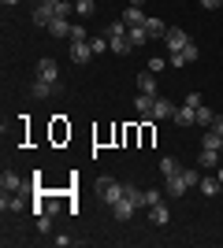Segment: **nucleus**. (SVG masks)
Wrapping results in <instances>:
<instances>
[{
  "mask_svg": "<svg viewBox=\"0 0 223 248\" xmlns=\"http://www.w3.org/2000/svg\"><path fill=\"white\" fill-rule=\"evenodd\" d=\"M0 189H4V193H19V189H22V178L15 174V170H4V174H0Z\"/></svg>",
  "mask_w": 223,
  "mask_h": 248,
  "instance_id": "nucleus-11",
  "label": "nucleus"
},
{
  "mask_svg": "<svg viewBox=\"0 0 223 248\" xmlns=\"http://www.w3.org/2000/svg\"><path fill=\"white\" fill-rule=\"evenodd\" d=\"M208 130H216V134H220V137H223V115H216V123H212V126H208Z\"/></svg>",
  "mask_w": 223,
  "mask_h": 248,
  "instance_id": "nucleus-37",
  "label": "nucleus"
},
{
  "mask_svg": "<svg viewBox=\"0 0 223 248\" xmlns=\"http://www.w3.org/2000/svg\"><path fill=\"white\" fill-rule=\"evenodd\" d=\"M67 11H71V4H67V0H60V4H56V19H67Z\"/></svg>",
  "mask_w": 223,
  "mask_h": 248,
  "instance_id": "nucleus-32",
  "label": "nucleus"
},
{
  "mask_svg": "<svg viewBox=\"0 0 223 248\" xmlns=\"http://www.w3.org/2000/svg\"><path fill=\"white\" fill-rule=\"evenodd\" d=\"M127 37H130V45L138 48V45L149 41V30H145V26H127Z\"/></svg>",
  "mask_w": 223,
  "mask_h": 248,
  "instance_id": "nucleus-18",
  "label": "nucleus"
},
{
  "mask_svg": "<svg viewBox=\"0 0 223 248\" xmlns=\"http://www.w3.org/2000/svg\"><path fill=\"white\" fill-rule=\"evenodd\" d=\"M52 89H56L52 82H41V78H37V82H34V89H30V93L37 96V100H49V96H52Z\"/></svg>",
  "mask_w": 223,
  "mask_h": 248,
  "instance_id": "nucleus-20",
  "label": "nucleus"
},
{
  "mask_svg": "<svg viewBox=\"0 0 223 248\" xmlns=\"http://www.w3.org/2000/svg\"><path fill=\"white\" fill-rule=\"evenodd\" d=\"M101 33H104L108 41H116V37H123V33H127V22H123V19H119V22H108Z\"/></svg>",
  "mask_w": 223,
  "mask_h": 248,
  "instance_id": "nucleus-19",
  "label": "nucleus"
},
{
  "mask_svg": "<svg viewBox=\"0 0 223 248\" xmlns=\"http://www.w3.org/2000/svg\"><path fill=\"white\" fill-rule=\"evenodd\" d=\"M160 174H164V178H175V174H182V163L175 159V155H164V159H160Z\"/></svg>",
  "mask_w": 223,
  "mask_h": 248,
  "instance_id": "nucleus-13",
  "label": "nucleus"
},
{
  "mask_svg": "<svg viewBox=\"0 0 223 248\" xmlns=\"http://www.w3.org/2000/svg\"><path fill=\"white\" fill-rule=\"evenodd\" d=\"M138 89L156 96V74H153V71H141V74H138Z\"/></svg>",
  "mask_w": 223,
  "mask_h": 248,
  "instance_id": "nucleus-15",
  "label": "nucleus"
},
{
  "mask_svg": "<svg viewBox=\"0 0 223 248\" xmlns=\"http://www.w3.org/2000/svg\"><path fill=\"white\" fill-rule=\"evenodd\" d=\"M130 48H134V45H130V37H127V33H123V37H116V41H112V52H116V56H127Z\"/></svg>",
  "mask_w": 223,
  "mask_h": 248,
  "instance_id": "nucleus-25",
  "label": "nucleus"
},
{
  "mask_svg": "<svg viewBox=\"0 0 223 248\" xmlns=\"http://www.w3.org/2000/svg\"><path fill=\"white\" fill-rule=\"evenodd\" d=\"M220 4H223V0H201V8H205V11H220Z\"/></svg>",
  "mask_w": 223,
  "mask_h": 248,
  "instance_id": "nucleus-36",
  "label": "nucleus"
},
{
  "mask_svg": "<svg viewBox=\"0 0 223 248\" xmlns=\"http://www.w3.org/2000/svg\"><path fill=\"white\" fill-rule=\"evenodd\" d=\"M220 152H223V141H220Z\"/></svg>",
  "mask_w": 223,
  "mask_h": 248,
  "instance_id": "nucleus-42",
  "label": "nucleus"
},
{
  "mask_svg": "<svg viewBox=\"0 0 223 248\" xmlns=\"http://www.w3.org/2000/svg\"><path fill=\"white\" fill-rule=\"evenodd\" d=\"M149 218H153L156 226H168V222H171V211H168V204H164V200H156V204L149 207Z\"/></svg>",
  "mask_w": 223,
  "mask_h": 248,
  "instance_id": "nucleus-8",
  "label": "nucleus"
},
{
  "mask_svg": "<svg viewBox=\"0 0 223 248\" xmlns=\"http://www.w3.org/2000/svg\"><path fill=\"white\" fill-rule=\"evenodd\" d=\"M134 108H138V115H145V119H153V108H156V96H153V93H138V100H134Z\"/></svg>",
  "mask_w": 223,
  "mask_h": 248,
  "instance_id": "nucleus-9",
  "label": "nucleus"
},
{
  "mask_svg": "<svg viewBox=\"0 0 223 248\" xmlns=\"http://www.w3.org/2000/svg\"><path fill=\"white\" fill-rule=\"evenodd\" d=\"M216 174H220V182H223V167H220V170H216Z\"/></svg>",
  "mask_w": 223,
  "mask_h": 248,
  "instance_id": "nucleus-41",
  "label": "nucleus"
},
{
  "mask_svg": "<svg viewBox=\"0 0 223 248\" xmlns=\"http://www.w3.org/2000/svg\"><path fill=\"white\" fill-rule=\"evenodd\" d=\"M37 230H41V233H49V230H52V218H49V211H41V215H37Z\"/></svg>",
  "mask_w": 223,
  "mask_h": 248,
  "instance_id": "nucleus-30",
  "label": "nucleus"
},
{
  "mask_svg": "<svg viewBox=\"0 0 223 248\" xmlns=\"http://www.w3.org/2000/svg\"><path fill=\"white\" fill-rule=\"evenodd\" d=\"M201 193L205 197H216V193H220V174L216 178H201Z\"/></svg>",
  "mask_w": 223,
  "mask_h": 248,
  "instance_id": "nucleus-23",
  "label": "nucleus"
},
{
  "mask_svg": "<svg viewBox=\"0 0 223 248\" xmlns=\"http://www.w3.org/2000/svg\"><path fill=\"white\" fill-rule=\"evenodd\" d=\"M4 4H8V8H11V4H19V0H4Z\"/></svg>",
  "mask_w": 223,
  "mask_h": 248,
  "instance_id": "nucleus-40",
  "label": "nucleus"
},
{
  "mask_svg": "<svg viewBox=\"0 0 223 248\" xmlns=\"http://www.w3.org/2000/svg\"><path fill=\"white\" fill-rule=\"evenodd\" d=\"M49 33H52V37H71V22H67V19H52Z\"/></svg>",
  "mask_w": 223,
  "mask_h": 248,
  "instance_id": "nucleus-21",
  "label": "nucleus"
},
{
  "mask_svg": "<svg viewBox=\"0 0 223 248\" xmlns=\"http://www.w3.org/2000/svg\"><path fill=\"white\" fill-rule=\"evenodd\" d=\"M156 200H164V197H160L156 189H149V193H145V207H153V204H156Z\"/></svg>",
  "mask_w": 223,
  "mask_h": 248,
  "instance_id": "nucleus-34",
  "label": "nucleus"
},
{
  "mask_svg": "<svg viewBox=\"0 0 223 248\" xmlns=\"http://www.w3.org/2000/svg\"><path fill=\"white\" fill-rule=\"evenodd\" d=\"M186 189H190V178H186V170L175 178H168V186H164V193L168 197H186Z\"/></svg>",
  "mask_w": 223,
  "mask_h": 248,
  "instance_id": "nucleus-6",
  "label": "nucleus"
},
{
  "mask_svg": "<svg viewBox=\"0 0 223 248\" xmlns=\"http://www.w3.org/2000/svg\"><path fill=\"white\" fill-rule=\"evenodd\" d=\"M164 41H168V52H182L186 45H190V37H186V30H179V26H168Z\"/></svg>",
  "mask_w": 223,
  "mask_h": 248,
  "instance_id": "nucleus-3",
  "label": "nucleus"
},
{
  "mask_svg": "<svg viewBox=\"0 0 223 248\" xmlns=\"http://www.w3.org/2000/svg\"><path fill=\"white\" fill-rule=\"evenodd\" d=\"M89 48H93V56H101V52L112 48V41H108L104 33H97V37H89Z\"/></svg>",
  "mask_w": 223,
  "mask_h": 248,
  "instance_id": "nucleus-22",
  "label": "nucleus"
},
{
  "mask_svg": "<svg viewBox=\"0 0 223 248\" xmlns=\"http://www.w3.org/2000/svg\"><path fill=\"white\" fill-rule=\"evenodd\" d=\"M127 200H130L134 207H141V204H145V193H141L138 186H127Z\"/></svg>",
  "mask_w": 223,
  "mask_h": 248,
  "instance_id": "nucleus-27",
  "label": "nucleus"
},
{
  "mask_svg": "<svg viewBox=\"0 0 223 248\" xmlns=\"http://www.w3.org/2000/svg\"><path fill=\"white\" fill-rule=\"evenodd\" d=\"M164 67H168V60H149V71H153V74H160Z\"/></svg>",
  "mask_w": 223,
  "mask_h": 248,
  "instance_id": "nucleus-33",
  "label": "nucleus"
},
{
  "mask_svg": "<svg viewBox=\"0 0 223 248\" xmlns=\"http://www.w3.org/2000/svg\"><path fill=\"white\" fill-rule=\"evenodd\" d=\"M37 78H41V82H52V85H56V78H60V63L49 60V56H41V60H37Z\"/></svg>",
  "mask_w": 223,
  "mask_h": 248,
  "instance_id": "nucleus-2",
  "label": "nucleus"
},
{
  "mask_svg": "<svg viewBox=\"0 0 223 248\" xmlns=\"http://www.w3.org/2000/svg\"><path fill=\"white\" fill-rule=\"evenodd\" d=\"M52 19H56V4H37L34 8V26H52Z\"/></svg>",
  "mask_w": 223,
  "mask_h": 248,
  "instance_id": "nucleus-5",
  "label": "nucleus"
},
{
  "mask_svg": "<svg viewBox=\"0 0 223 248\" xmlns=\"http://www.w3.org/2000/svg\"><path fill=\"white\" fill-rule=\"evenodd\" d=\"M153 119H175V104L156 96V108H153Z\"/></svg>",
  "mask_w": 223,
  "mask_h": 248,
  "instance_id": "nucleus-14",
  "label": "nucleus"
},
{
  "mask_svg": "<svg viewBox=\"0 0 223 248\" xmlns=\"http://www.w3.org/2000/svg\"><path fill=\"white\" fill-rule=\"evenodd\" d=\"M127 4H145V0H127Z\"/></svg>",
  "mask_w": 223,
  "mask_h": 248,
  "instance_id": "nucleus-39",
  "label": "nucleus"
},
{
  "mask_svg": "<svg viewBox=\"0 0 223 248\" xmlns=\"http://www.w3.org/2000/svg\"><path fill=\"white\" fill-rule=\"evenodd\" d=\"M97 193H101V200H104V204L116 207L119 200L127 197V186H119L116 178H108V174H104V178H97Z\"/></svg>",
  "mask_w": 223,
  "mask_h": 248,
  "instance_id": "nucleus-1",
  "label": "nucleus"
},
{
  "mask_svg": "<svg viewBox=\"0 0 223 248\" xmlns=\"http://www.w3.org/2000/svg\"><path fill=\"white\" fill-rule=\"evenodd\" d=\"M145 11H141V4H130L127 8V15H123V22H127V26H145Z\"/></svg>",
  "mask_w": 223,
  "mask_h": 248,
  "instance_id": "nucleus-12",
  "label": "nucleus"
},
{
  "mask_svg": "<svg viewBox=\"0 0 223 248\" xmlns=\"http://www.w3.org/2000/svg\"><path fill=\"white\" fill-rule=\"evenodd\" d=\"M71 60H74V63H89V60H97L93 48H89V41H71Z\"/></svg>",
  "mask_w": 223,
  "mask_h": 248,
  "instance_id": "nucleus-7",
  "label": "nucleus"
},
{
  "mask_svg": "<svg viewBox=\"0 0 223 248\" xmlns=\"http://www.w3.org/2000/svg\"><path fill=\"white\" fill-rule=\"evenodd\" d=\"M37 4H60V0H37Z\"/></svg>",
  "mask_w": 223,
  "mask_h": 248,
  "instance_id": "nucleus-38",
  "label": "nucleus"
},
{
  "mask_svg": "<svg viewBox=\"0 0 223 248\" xmlns=\"http://www.w3.org/2000/svg\"><path fill=\"white\" fill-rule=\"evenodd\" d=\"M186 104H190V108H201L205 100H201V93H186Z\"/></svg>",
  "mask_w": 223,
  "mask_h": 248,
  "instance_id": "nucleus-35",
  "label": "nucleus"
},
{
  "mask_svg": "<svg viewBox=\"0 0 223 248\" xmlns=\"http://www.w3.org/2000/svg\"><path fill=\"white\" fill-rule=\"evenodd\" d=\"M197 56H201V52H197V45L190 41L182 52H171V56H168V63H171V67H186V63H193Z\"/></svg>",
  "mask_w": 223,
  "mask_h": 248,
  "instance_id": "nucleus-4",
  "label": "nucleus"
},
{
  "mask_svg": "<svg viewBox=\"0 0 223 248\" xmlns=\"http://www.w3.org/2000/svg\"><path fill=\"white\" fill-rule=\"evenodd\" d=\"M197 123H201V126H212V123H216V111L201 104V108H197Z\"/></svg>",
  "mask_w": 223,
  "mask_h": 248,
  "instance_id": "nucleus-26",
  "label": "nucleus"
},
{
  "mask_svg": "<svg viewBox=\"0 0 223 248\" xmlns=\"http://www.w3.org/2000/svg\"><path fill=\"white\" fill-rule=\"evenodd\" d=\"M145 30H149V37H164V33H168V26H164L160 19H145Z\"/></svg>",
  "mask_w": 223,
  "mask_h": 248,
  "instance_id": "nucleus-24",
  "label": "nucleus"
},
{
  "mask_svg": "<svg viewBox=\"0 0 223 248\" xmlns=\"http://www.w3.org/2000/svg\"><path fill=\"white\" fill-rule=\"evenodd\" d=\"M220 141H223V137L216 134V130H208V134H205V141H201V148H220Z\"/></svg>",
  "mask_w": 223,
  "mask_h": 248,
  "instance_id": "nucleus-28",
  "label": "nucleus"
},
{
  "mask_svg": "<svg viewBox=\"0 0 223 248\" xmlns=\"http://www.w3.org/2000/svg\"><path fill=\"white\" fill-rule=\"evenodd\" d=\"M175 123H179V126H193V123H197V108H190V104L175 108Z\"/></svg>",
  "mask_w": 223,
  "mask_h": 248,
  "instance_id": "nucleus-10",
  "label": "nucleus"
},
{
  "mask_svg": "<svg viewBox=\"0 0 223 248\" xmlns=\"http://www.w3.org/2000/svg\"><path fill=\"white\" fill-rule=\"evenodd\" d=\"M112 215H116V218H119V222H127V218H130V215H134V204H130V200H127V197H123V200H119V204H116V207H112Z\"/></svg>",
  "mask_w": 223,
  "mask_h": 248,
  "instance_id": "nucleus-17",
  "label": "nucleus"
},
{
  "mask_svg": "<svg viewBox=\"0 0 223 248\" xmlns=\"http://www.w3.org/2000/svg\"><path fill=\"white\" fill-rule=\"evenodd\" d=\"M216 159H220V148H201V155H197V163H201L205 170H212Z\"/></svg>",
  "mask_w": 223,
  "mask_h": 248,
  "instance_id": "nucleus-16",
  "label": "nucleus"
},
{
  "mask_svg": "<svg viewBox=\"0 0 223 248\" xmlns=\"http://www.w3.org/2000/svg\"><path fill=\"white\" fill-rule=\"evenodd\" d=\"M74 11L78 15H93V0H74Z\"/></svg>",
  "mask_w": 223,
  "mask_h": 248,
  "instance_id": "nucleus-29",
  "label": "nucleus"
},
{
  "mask_svg": "<svg viewBox=\"0 0 223 248\" xmlns=\"http://www.w3.org/2000/svg\"><path fill=\"white\" fill-rule=\"evenodd\" d=\"M67 41H89V33H86L82 26H71V37H67Z\"/></svg>",
  "mask_w": 223,
  "mask_h": 248,
  "instance_id": "nucleus-31",
  "label": "nucleus"
}]
</instances>
